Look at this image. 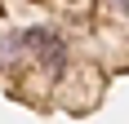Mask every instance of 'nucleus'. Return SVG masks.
Instances as JSON below:
<instances>
[{"instance_id":"nucleus-1","label":"nucleus","mask_w":129,"mask_h":124,"mask_svg":"<svg viewBox=\"0 0 129 124\" xmlns=\"http://www.w3.org/2000/svg\"><path fill=\"white\" fill-rule=\"evenodd\" d=\"M27 49H36L40 58L49 62V67H58V62H62V40L53 36L49 27H36V31H27Z\"/></svg>"},{"instance_id":"nucleus-2","label":"nucleus","mask_w":129,"mask_h":124,"mask_svg":"<svg viewBox=\"0 0 129 124\" xmlns=\"http://www.w3.org/2000/svg\"><path fill=\"white\" fill-rule=\"evenodd\" d=\"M111 5H116V9H129V0H111Z\"/></svg>"}]
</instances>
